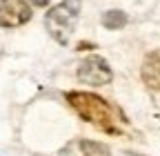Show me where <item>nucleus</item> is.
<instances>
[{"label": "nucleus", "instance_id": "6", "mask_svg": "<svg viewBox=\"0 0 160 156\" xmlns=\"http://www.w3.org/2000/svg\"><path fill=\"white\" fill-rule=\"evenodd\" d=\"M127 25V13L125 11H118V9H111L102 16V27L105 29H120V27H125Z\"/></svg>", "mask_w": 160, "mask_h": 156}, {"label": "nucleus", "instance_id": "8", "mask_svg": "<svg viewBox=\"0 0 160 156\" xmlns=\"http://www.w3.org/2000/svg\"><path fill=\"white\" fill-rule=\"evenodd\" d=\"M31 5H36V7H47L49 5V0H29Z\"/></svg>", "mask_w": 160, "mask_h": 156}, {"label": "nucleus", "instance_id": "2", "mask_svg": "<svg viewBox=\"0 0 160 156\" xmlns=\"http://www.w3.org/2000/svg\"><path fill=\"white\" fill-rule=\"evenodd\" d=\"M78 13H80V0H65L56 7H51L45 16V25L49 36L58 45H67L69 38L76 29L78 23Z\"/></svg>", "mask_w": 160, "mask_h": 156}, {"label": "nucleus", "instance_id": "1", "mask_svg": "<svg viewBox=\"0 0 160 156\" xmlns=\"http://www.w3.org/2000/svg\"><path fill=\"white\" fill-rule=\"evenodd\" d=\"M67 103L78 112L80 118H85L87 123L107 134H120L118 123H127L122 114H118V109H113L105 98H100L91 91H69Z\"/></svg>", "mask_w": 160, "mask_h": 156}, {"label": "nucleus", "instance_id": "4", "mask_svg": "<svg viewBox=\"0 0 160 156\" xmlns=\"http://www.w3.org/2000/svg\"><path fill=\"white\" fill-rule=\"evenodd\" d=\"M31 20V7L25 0H0V27H20Z\"/></svg>", "mask_w": 160, "mask_h": 156}, {"label": "nucleus", "instance_id": "7", "mask_svg": "<svg viewBox=\"0 0 160 156\" xmlns=\"http://www.w3.org/2000/svg\"><path fill=\"white\" fill-rule=\"evenodd\" d=\"M78 147L82 152V156H109V147L96 141H80Z\"/></svg>", "mask_w": 160, "mask_h": 156}, {"label": "nucleus", "instance_id": "3", "mask_svg": "<svg viewBox=\"0 0 160 156\" xmlns=\"http://www.w3.org/2000/svg\"><path fill=\"white\" fill-rule=\"evenodd\" d=\"M111 78H113L111 67L107 65L105 58H100V56H89L78 65V81L85 83V85L100 87V85L111 83Z\"/></svg>", "mask_w": 160, "mask_h": 156}, {"label": "nucleus", "instance_id": "5", "mask_svg": "<svg viewBox=\"0 0 160 156\" xmlns=\"http://www.w3.org/2000/svg\"><path fill=\"white\" fill-rule=\"evenodd\" d=\"M140 76H142V81L149 89L160 91V51H149L145 56Z\"/></svg>", "mask_w": 160, "mask_h": 156}]
</instances>
